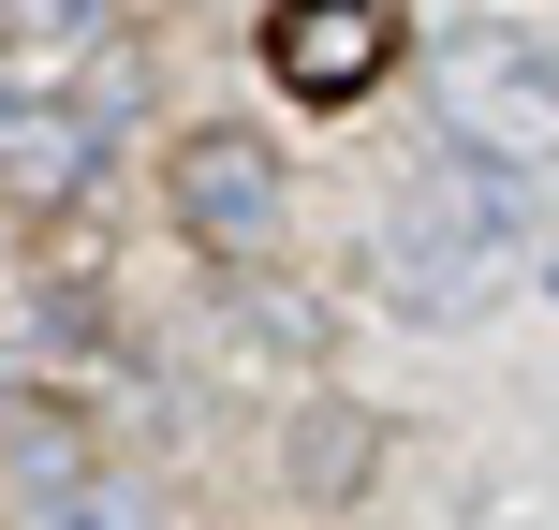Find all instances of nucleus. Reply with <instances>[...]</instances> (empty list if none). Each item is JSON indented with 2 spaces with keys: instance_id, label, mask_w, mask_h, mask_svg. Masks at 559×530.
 <instances>
[{
  "instance_id": "2",
  "label": "nucleus",
  "mask_w": 559,
  "mask_h": 530,
  "mask_svg": "<svg viewBox=\"0 0 559 530\" xmlns=\"http://www.w3.org/2000/svg\"><path fill=\"white\" fill-rule=\"evenodd\" d=\"M501 251H515V192H501L486 163H442V177L383 222V295H397V309H472L486 280H501Z\"/></svg>"
},
{
  "instance_id": "4",
  "label": "nucleus",
  "mask_w": 559,
  "mask_h": 530,
  "mask_svg": "<svg viewBox=\"0 0 559 530\" xmlns=\"http://www.w3.org/2000/svg\"><path fill=\"white\" fill-rule=\"evenodd\" d=\"M383 59H397L383 0H265V74L295 104H354V89H383Z\"/></svg>"
},
{
  "instance_id": "3",
  "label": "nucleus",
  "mask_w": 559,
  "mask_h": 530,
  "mask_svg": "<svg viewBox=\"0 0 559 530\" xmlns=\"http://www.w3.org/2000/svg\"><path fill=\"white\" fill-rule=\"evenodd\" d=\"M163 207H177V236H192L206 266H236V280H251V266L280 251V148L251 133V118H206V133H177Z\"/></svg>"
},
{
  "instance_id": "7",
  "label": "nucleus",
  "mask_w": 559,
  "mask_h": 530,
  "mask_svg": "<svg viewBox=\"0 0 559 530\" xmlns=\"http://www.w3.org/2000/svg\"><path fill=\"white\" fill-rule=\"evenodd\" d=\"M45 530H163V516H147V486L88 472V486H59V502H45Z\"/></svg>"
},
{
  "instance_id": "5",
  "label": "nucleus",
  "mask_w": 559,
  "mask_h": 530,
  "mask_svg": "<svg viewBox=\"0 0 559 530\" xmlns=\"http://www.w3.org/2000/svg\"><path fill=\"white\" fill-rule=\"evenodd\" d=\"M88 177H104V118H74V104H45V89L0 74V192L59 207V192H88Z\"/></svg>"
},
{
  "instance_id": "1",
  "label": "nucleus",
  "mask_w": 559,
  "mask_h": 530,
  "mask_svg": "<svg viewBox=\"0 0 559 530\" xmlns=\"http://www.w3.org/2000/svg\"><path fill=\"white\" fill-rule=\"evenodd\" d=\"M427 89H442V133H456V163H559V59L531 45V30H501V15L442 30Z\"/></svg>"
},
{
  "instance_id": "6",
  "label": "nucleus",
  "mask_w": 559,
  "mask_h": 530,
  "mask_svg": "<svg viewBox=\"0 0 559 530\" xmlns=\"http://www.w3.org/2000/svg\"><path fill=\"white\" fill-rule=\"evenodd\" d=\"M295 472H309V502H354V472H368V427H354V413H309V427H295Z\"/></svg>"
}]
</instances>
